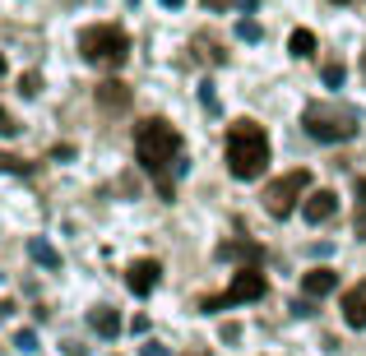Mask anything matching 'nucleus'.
<instances>
[{
	"label": "nucleus",
	"mask_w": 366,
	"mask_h": 356,
	"mask_svg": "<svg viewBox=\"0 0 366 356\" xmlns=\"http://www.w3.org/2000/svg\"><path fill=\"white\" fill-rule=\"evenodd\" d=\"M357 236H366V208L357 213Z\"/></svg>",
	"instance_id": "nucleus-21"
},
{
	"label": "nucleus",
	"mask_w": 366,
	"mask_h": 356,
	"mask_svg": "<svg viewBox=\"0 0 366 356\" xmlns=\"http://www.w3.org/2000/svg\"><path fill=\"white\" fill-rule=\"evenodd\" d=\"M259 296H264V273H259V268H242L223 296H204L199 305L214 315V310H227V305H242V301H259Z\"/></svg>",
	"instance_id": "nucleus-6"
},
{
	"label": "nucleus",
	"mask_w": 366,
	"mask_h": 356,
	"mask_svg": "<svg viewBox=\"0 0 366 356\" xmlns=\"http://www.w3.org/2000/svg\"><path fill=\"white\" fill-rule=\"evenodd\" d=\"M223 158H227V171H232L237 180L264 176V167H269V134H264V125L232 121L227 125V139H223Z\"/></svg>",
	"instance_id": "nucleus-1"
},
{
	"label": "nucleus",
	"mask_w": 366,
	"mask_h": 356,
	"mask_svg": "<svg viewBox=\"0 0 366 356\" xmlns=\"http://www.w3.org/2000/svg\"><path fill=\"white\" fill-rule=\"evenodd\" d=\"M339 5H348V0H339Z\"/></svg>",
	"instance_id": "nucleus-24"
},
{
	"label": "nucleus",
	"mask_w": 366,
	"mask_h": 356,
	"mask_svg": "<svg viewBox=\"0 0 366 356\" xmlns=\"http://www.w3.org/2000/svg\"><path fill=\"white\" fill-rule=\"evenodd\" d=\"M0 134H19V125H14V116H9L5 107H0Z\"/></svg>",
	"instance_id": "nucleus-19"
},
{
	"label": "nucleus",
	"mask_w": 366,
	"mask_h": 356,
	"mask_svg": "<svg viewBox=\"0 0 366 356\" xmlns=\"http://www.w3.org/2000/svg\"><path fill=\"white\" fill-rule=\"evenodd\" d=\"M334 287H339V273H334V268H311V273H302V292L311 296H330Z\"/></svg>",
	"instance_id": "nucleus-10"
},
{
	"label": "nucleus",
	"mask_w": 366,
	"mask_h": 356,
	"mask_svg": "<svg viewBox=\"0 0 366 356\" xmlns=\"http://www.w3.org/2000/svg\"><path fill=\"white\" fill-rule=\"evenodd\" d=\"M302 125L311 139L320 143H348L352 134H357V116H352L348 107H334V102H311V107L302 111Z\"/></svg>",
	"instance_id": "nucleus-3"
},
{
	"label": "nucleus",
	"mask_w": 366,
	"mask_h": 356,
	"mask_svg": "<svg viewBox=\"0 0 366 356\" xmlns=\"http://www.w3.org/2000/svg\"><path fill=\"white\" fill-rule=\"evenodd\" d=\"M28 250H33V259H42L46 268H56V264H61V255H56V250L46 245V240H33V245H28Z\"/></svg>",
	"instance_id": "nucleus-15"
},
{
	"label": "nucleus",
	"mask_w": 366,
	"mask_h": 356,
	"mask_svg": "<svg viewBox=\"0 0 366 356\" xmlns=\"http://www.w3.org/2000/svg\"><path fill=\"white\" fill-rule=\"evenodd\" d=\"M343 320H348V329H366V283L343 292Z\"/></svg>",
	"instance_id": "nucleus-9"
},
{
	"label": "nucleus",
	"mask_w": 366,
	"mask_h": 356,
	"mask_svg": "<svg viewBox=\"0 0 366 356\" xmlns=\"http://www.w3.org/2000/svg\"><path fill=\"white\" fill-rule=\"evenodd\" d=\"M339 213V195H334V190H311V195L302 199V218L306 223H330V218Z\"/></svg>",
	"instance_id": "nucleus-7"
},
{
	"label": "nucleus",
	"mask_w": 366,
	"mask_h": 356,
	"mask_svg": "<svg viewBox=\"0 0 366 356\" xmlns=\"http://www.w3.org/2000/svg\"><path fill=\"white\" fill-rule=\"evenodd\" d=\"M162 5H167V9H177V5H181V0H162Z\"/></svg>",
	"instance_id": "nucleus-23"
},
{
	"label": "nucleus",
	"mask_w": 366,
	"mask_h": 356,
	"mask_svg": "<svg viewBox=\"0 0 366 356\" xmlns=\"http://www.w3.org/2000/svg\"><path fill=\"white\" fill-rule=\"evenodd\" d=\"M237 37H246V42H259V24H255V19H242V24H237Z\"/></svg>",
	"instance_id": "nucleus-17"
},
{
	"label": "nucleus",
	"mask_w": 366,
	"mask_h": 356,
	"mask_svg": "<svg viewBox=\"0 0 366 356\" xmlns=\"http://www.w3.org/2000/svg\"><path fill=\"white\" fill-rule=\"evenodd\" d=\"M302 195H311V171H306V167H292V171H283L278 180H269V185H264V208L274 218H287Z\"/></svg>",
	"instance_id": "nucleus-5"
},
{
	"label": "nucleus",
	"mask_w": 366,
	"mask_h": 356,
	"mask_svg": "<svg viewBox=\"0 0 366 356\" xmlns=\"http://www.w3.org/2000/svg\"><path fill=\"white\" fill-rule=\"evenodd\" d=\"M218 259H250V268H255V259H264V250H259L255 240H223V245H218Z\"/></svg>",
	"instance_id": "nucleus-12"
},
{
	"label": "nucleus",
	"mask_w": 366,
	"mask_h": 356,
	"mask_svg": "<svg viewBox=\"0 0 366 356\" xmlns=\"http://www.w3.org/2000/svg\"><path fill=\"white\" fill-rule=\"evenodd\" d=\"M98 107H102V111H125V107H130V88H125L121 79L98 83Z\"/></svg>",
	"instance_id": "nucleus-11"
},
{
	"label": "nucleus",
	"mask_w": 366,
	"mask_h": 356,
	"mask_svg": "<svg viewBox=\"0 0 366 356\" xmlns=\"http://www.w3.org/2000/svg\"><path fill=\"white\" fill-rule=\"evenodd\" d=\"M204 5H209V9H223V0H204Z\"/></svg>",
	"instance_id": "nucleus-22"
},
{
	"label": "nucleus",
	"mask_w": 366,
	"mask_h": 356,
	"mask_svg": "<svg viewBox=\"0 0 366 356\" xmlns=\"http://www.w3.org/2000/svg\"><path fill=\"white\" fill-rule=\"evenodd\" d=\"M125 283H130L134 296H149L153 287L162 283V264H158V259H134L130 273H125Z\"/></svg>",
	"instance_id": "nucleus-8"
},
{
	"label": "nucleus",
	"mask_w": 366,
	"mask_h": 356,
	"mask_svg": "<svg viewBox=\"0 0 366 356\" xmlns=\"http://www.w3.org/2000/svg\"><path fill=\"white\" fill-rule=\"evenodd\" d=\"M89 324L102 333V338H117V333H121V315H117V310H107V305H98V310L89 315Z\"/></svg>",
	"instance_id": "nucleus-13"
},
{
	"label": "nucleus",
	"mask_w": 366,
	"mask_h": 356,
	"mask_svg": "<svg viewBox=\"0 0 366 356\" xmlns=\"http://www.w3.org/2000/svg\"><path fill=\"white\" fill-rule=\"evenodd\" d=\"M0 171H28V162L24 158H5V153H0Z\"/></svg>",
	"instance_id": "nucleus-18"
},
{
	"label": "nucleus",
	"mask_w": 366,
	"mask_h": 356,
	"mask_svg": "<svg viewBox=\"0 0 366 356\" xmlns=\"http://www.w3.org/2000/svg\"><path fill=\"white\" fill-rule=\"evenodd\" d=\"M144 356H167V352H162L158 342H149V347H144Z\"/></svg>",
	"instance_id": "nucleus-20"
},
{
	"label": "nucleus",
	"mask_w": 366,
	"mask_h": 356,
	"mask_svg": "<svg viewBox=\"0 0 366 356\" xmlns=\"http://www.w3.org/2000/svg\"><path fill=\"white\" fill-rule=\"evenodd\" d=\"M287 51H292L297 61H311V56H315V33H311V28H297V33L287 37Z\"/></svg>",
	"instance_id": "nucleus-14"
},
{
	"label": "nucleus",
	"mask_w": 366,
	"mask_h": 356,
	"mask_svg": "<svg viewBox=\"0 0 366 356\" xmlns=\"http://www.w3.org/2000/svg\"><path fill=\"white\" fill-rule=\"evenodd\" d=\"M134 153H139V162H144V171H167V162H177V153H181V130L177 125H167V121H144L139 130H134Z\"/></svg>",
	"instance_id": "nucleus-2"
},
{
	"label": "nucleus",
	"mask_w": 366,
	"mask_h": 356,
	"mask_svg": "<svg viewBox=\"0 0 366 356\" xmlns=\"http://www.w3.org/2000/svg\"><path fill=\"white\" fill-rule=\"evenodd\" d=\"M362 65H366V56H362Z\"/></svg>",
	"instance_id": "nucleus-25"
},
{
	"label": "nucleus",
	"mask_w": 366,
	"mask_h": 356,
	"mask_svg": "<svg viewBox=\"0 0 366 356\" xmlns=\"http://www.w3.org/2000/svg\"><path fill=\"white\" fill-rule=\"evenodd\" d=\"M79 56L93 65H121L130 56V33L117 24H93L79 33Z\"/></svg>",
	"instance_id": "nucleus-4"
},
{
	"label": "nucleus",
	"mask_w": 366,
	"mask_h": 356,
	"mask_svg": "<svg viewBox=\"0 0 366 356\" xmlns=\"http://www.w3.org/2000/svg\"><path fill=\"white\" fill-rule=\"evenodd\" d=\"M343 74H348V70H343V61H330V65H325V83H330V88H339Z\"/></svg>",
	"instance_id": "nucleus-16"
}]
</instances>
